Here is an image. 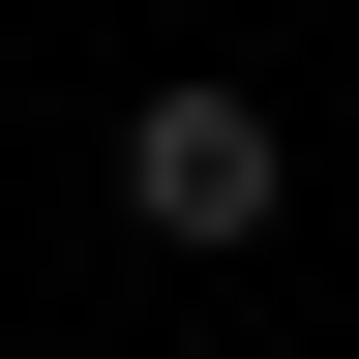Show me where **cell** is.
Masks as SVG:
<instances>
[{"label": "cell", "mask_w": 359, "mask_h": 359, "mask_svg": "<svg viewBox=\"0 0 359 359\" xmlns=\"http://www.w3.org/2000/svg\"><path fill=\"white\" fill-rule=\"evenodd\" d=\"M120 210H150V240H269V210H299L269 90H150V120H120Z\"/></svg>", "instance_id": "1"}]
</instances>
